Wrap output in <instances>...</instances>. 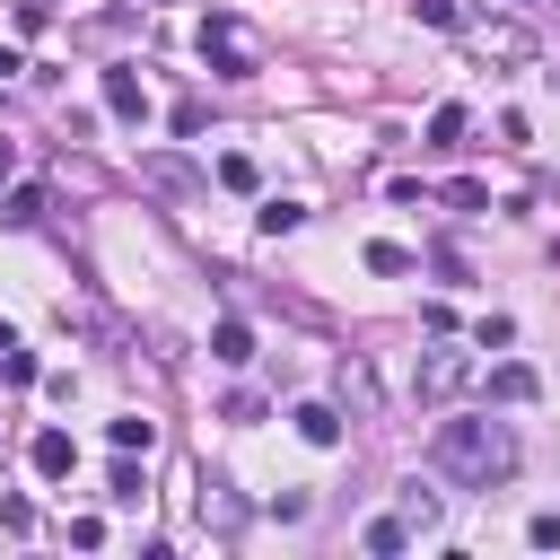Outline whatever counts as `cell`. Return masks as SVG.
Instances as JSON below:
<instances>
[{
  "label": "cell",
  "instance_id": "1",
  "mask_svg": "<svg viewBox=\"0 0 560 560\" xmlns=\"http://www.w3.org/2000/svg\"><path fill=\"white\" fill-rule=\"evenodd\" d=\"M429 464H438L446 481H464V490H499V481L516 472V438H508L499 420H438Z\"/></svg>",
  "mask_w": 560,
  "mask_h": 560
},
{
  "label": "cell",
  "instance_id": "2",
  "mask_svg": "<svg viewBox=\"0 0 560 560\" xmlns=\"http://www.w3.org/2000/svg\"><path fill=\"white\" fill-rule=\"evenodd\" d=\"M201 61H210L219 79H254V44H245V26H236V18H210V26H201Z\"/></svg>",
  "mask_w": 560,
  "mask_h": 560
},
{
  "label": "cell",
  "instance_id": "3",
  "mask_svg": "<svg viewBox=\"0 0 560 560\" xmlns=\"http://www.w3.org/2000/svg\"><path fill=\"white\" fill-rule=\"evenodd\" d=\"M472 35V52H490V61H534V35L516 26V18H481V26H464Z\"/></svg>",
  "mask_w": 560,
  "mask_h": 560
},
{
  "label": "cell",
  "instance_id": "4",
  "mask_svg": "<svg viewBox=\"0 0 560 560\" xmlns=\"http://www.w3.org/2000/svg\"><path fill=\"white\" fill-rule=\"evenodd\" d=\"M464 376H472V359H464V350H420V402H446Z\"/></svg>",
  "mask_w": 560,
  "mask_h": 560
},
{
  "label": "cell",
  "instance_id": "5",
  "mask_svg": "<svg viewBox=\"0 0 560 560\" xmlns=\"http://www.w3.org/2000/svg\"><path fill=\"white\" fill-rule=\"evenodd\" d=\"M105 114H114V122H149V88H140V70H122V61L105 70Z\"/></svg>",
  "mask_w": 560,
  "mask_h": 560
},
{
  "label": "cell",
  "instance_id": "6",
  "mask_svg": "<svg viewBox=\"0 0 560 560\" xmlns=\"http://www.w3.org/2000/svg\"><path fill=\"white\" fill-rule=\"evenodd\" d=\"M210 359H219V368H245V359H254V324L219 315V324H210Z\"/></svg>",
  "mask_w": 560,
  "mask_h": 560
},
{
  "label": "cell",
  "instance_id": "7",
  "mask_svg": "<svg viewBox=\"0 0 560 560\" xmlns=\"http://www.w3.org/2000/svg\"><path fill=\"white\" fill-rule=\"evenodd\" d=\"M35 472H44V481L79 472V446H70V429H35Z\"/></svg>",
  "mask_w": 560,
  "mask_h": 560
},
{
  "label": "cell",
  "instance_id": "8",
  "mask_svg": "<svg viewBox=\"0 0 560 560\" xmlns=\"http://www.w3.org/2000/svg\"><path fill=\"white\" fill-rule=\"evenodd\" d=\"M140 175H149L158 192H192V184H201V175H192V166H184L175 149H149V158H140Z\"/></svg>",
  "mask_w": 560,
  "mask_h": 560
},
{
  "label": "cell",
  "instance_id": "9",
  "mask_svg": "<svg viewBox=\"0 0 560 560\" xmlns=\"http://www.w3.org/2000/svg\"><path fill=\"white\" fill-rule=\"evenodd\" d=\"M289 420H298V438H306V446H341V411H332V402H298Z\"/></svg>",
  "mask_w": 560,
  "mask_h": 560
},
{
  "label": "cell",
  "instance_id": "10",
  "mask_svg": "<svg viewBox=\"0 0 560 560\" xmlns=\"http://www.w3.org/2000/svg\"><path fill=\"white\" fill-rule=\"evenodd\" d=\"M341 402H350V411H376V368H368L359 350L341 359Z\"/></svg>",
  "mask_w": 560,
  "mask_h": 560
},
{
  "label": "cell",
  "instance_id": "11",
  "mask_svg": "<svg viewBox=\"0 0 560 560\" xmlns=\"http://www.w3.org/2000/svg\"><path fill=\"white\" fill-rule=\"evenodd\" d=\"M105 438H114V455H149V446H158V420H140V411H122V420H114Z\"/></svg>",
  "mask_w": 560,
  "mask_h": 560
},
{
  "label": "cell",
  "instance_id": "12",
  "mask_svg": "<svg viewBox=\"0 0 560 560\" xmlns=\"http://www.w3.org/2000/svg\"><path fill=\"white\" fill-rule=\"evenodd\" d=\"M438 508H446L438 490H420V481H402V525H411V534H429V525H438Z\"/></svg>",
  "mask_w": 560,
  "mask_h": 560
},
{
  "label": "cell",
  "instance_id": "13",
  "mask_svg": "<svg viewBox=\"0 0 560 560\" xmlns=\"http://www.w3.org/2000/svg\"><path fill=\"white\" fill-rule=\"evenodd\" d=\"M359 542H368L376 560H394V551L411 542V525H402V516H368V534H359Z\"/></svg>",
  "mask_w": 560,
  "mask_h": 560
},
{
  "label": "cell",
  "instance_id": "14",
  "mask_svg": "<svg viewBox=\"0 0 560 560\" xmlns=\"http://www.w3.org/2000/svg\"><path fill=\"white\" fill-rule=\"evenodd\" d=\"M0 219H9V228H35V219H44V184H18V192L0 201Z\"/></svg>",
  "mask_w": 560,
  "mask_h": 560
},
{
  "label": "cell",
  "instance_id": "15",
  "mask_svg": "<svg viewBox=\"0 0 560 560\" xmlns=\"http://www.w3.org/2000/svg\"><path fill=\"white\" fill-rule=\"evenodd\" d=\"M254 228H262V236H289V228H306V210L280 192V201H262V210H254Z\"/></svg>",
  "mask_w": 560,
  "mask_h": 560
},
{
  "label": "cell",
  "instance_id": "16",
  "mask_svg": "<svg viewBox=\"0 0 560 560\" xmlns=\"http://www.w3.org/2000/svg\"><path fill=\"white\" fill-rule=\"evenodd\" d=\"M490 394H499V402H534V368H516V359L490 368Z\"/></svg>",
  "mask_w": 560,
  "mask_h": 560
},
{
  "label": "cell",
  "instance_id": "17",
  "mask_svg": "<svg viewBox=\"0 0 560 560\" xmlns=\"http://www.w3.org/2000/svg\"><path fill=\"white\" fill-rule=\"evenodd\" d=\"M429 149H464V105H438L429 114Z\"/></svg>",
  "mask_w": 560,
  "mask_h": 560
},
{
  "label": "cell",
  "instance_id": "18",
  "mask_svg": "<svg viewBox=\"0 0 560 560\" xmlns=\"http://www.w3.org/2000/svg\"><path fill=\"white\" fill-rule=\"evenodd\" d=\"M105 499H114V508H140V464H131V455L105 472Z\"/></svg>",
  "mask_w": 560,
  "mask_h": 560
},
{
  "label": "cell",
  "instance_id": "19",
  "mask_svg": "<svg viewBox=\"0 0 560 560\" xmlns=\"http://www.w3.org/2000/svg\"><path fill=\"white\" fill-rule=\"evenodd\" d=\"M219 184H228V192H254L262 175H254V158H236V149H228V158H219Z\"/></svg>",
  "mask_w": 560,
  "mask_h": 560
},
{
  "label": "cell",
  "instance_id": "20",
  "mask_svg": "<svg viewBox=\"0 0 560 560\" xmlns=\"http://www.w3.org/2000/svg\"><path fill=\"white\" fill-rule=\"evenodd\" d=\"M368 271H385V280H394V271H411V254H402L394 236H376V245H368Z\"/></svg>",
  "mask_w": 560,
  "mask_h": 560
},
{
  "label": "cell",
  "instance_id": "21",
  "mask_svg": "<svg viewBox=\"0 0 560 560\" xmlns=\"http://www.w3.org/2000/svg\"><path fill=\"white\" fill-rule=\"evenodd\" d=\"M472 341H481V350H508V341H516V324H508V315H481V324H472Z\"/></svg>",
  "mask_w": 560,
  "mask_h": 560
},
{
  "label": "cell",
  "instance_id": "22",
  "mask_svg": "<svg viewBox=\"0 0 560 560\" xmlns=\"http://www.w3.org/2000/svg\"><path fill=\"white\" fill-rule=\"evenodd\" d=\"M0 376H9V385H35V350L9 341V350H0Z\"/></svg>",
  "mask_w": 560,
  "mask_h": 560
},
{
  "label": "cell",
  "instance_id": "23",
  "mask_svg": "<svg viewBox=\"0 0 560 560\" xmlns=\"http://www.w3.org/2000/svg\"><path fill=\"white\" fill-rule=\"evenodd\" d=\"M201 516H219V525H245V508H236V499H228V490H219V481H210V490H201Z\"/></svg>",
  "mask_w": 560,
  "mask_h": 560
},
{
  "label": "cell",
  "instance_id": "24",
  "mask_svg": "<svg viewBox=\"0 0 560 560\" xmlns=\"http://www.w3.org/2000/svg\"><path fill=\"white\" fill-rule=\"evenodd\" d=\"M0 525H9V534H26V525H35V499H18V490H9V499H0Z\"/></svg>",
  "mask_w": 560,
  "mask_h": 560
},
{
  "label": "cell",
  "instance_id": "25",
  "mask_svg": "<svg viewBox=\"0 0 560 560\" xmlns=\"http://www.w3.org/2000/svg\"><path fill=\"white\" fill-rule=\"evenodd\" d=\"M411 9H420V26H464V18H455V0H411Z\"/></svg>",
  "mask_w": 560,
  "mask_h": 560
},
{
  "label": "cell",
  "instance_id": "26",
  "mask_svg": "<svg viewBox=\"0 0 560 560\" xmlns=\"http://www.w3.org/2000/svg\"><path fill=\"white\" fill-rule=\"evenodd\" d=\"M18 70H26V61H18V52H9V44H0V79H18Z\"/></svg>",
  "mask_w": 560,
  "mask_h": 560
}]
</instances>
